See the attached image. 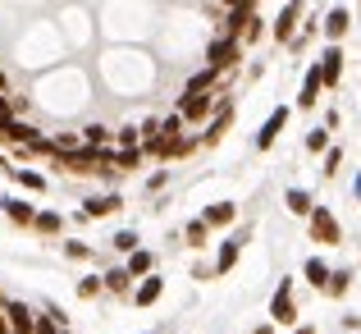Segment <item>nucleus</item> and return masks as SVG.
Segmentation results:
<instances>
[{
	"label": "nucleus",
	"mask_w": 361,
	"mask_h": 334,
	"mask_svg": "<svg viewBox=\"0 0 361 334\" xmlns=\"http://www.w3.org/2000/svg\"><path fill=\"white\" fill-rule=\"evenodd\" d=\"M307 234H311V243H320V247L343 243V225H338V215L329 211V206H316V211L307 215Z\"/></svg>",
	"instance_id": "nucleus-1"
},
{
	"label": "nucleus",
	"mask_w": 361,
	"mask_h": 334,
	"mask_svg": "<svg viewBox=\"0 0 361 334\" xmlns=\"http://www.w3.org/2000/svg\"><path fill=\"white\" fill-rule=\"evenodd\" d=\"M215 110L220 106H215L211 92H183V97H178V114H183L188 124H211Z\"/></svg>",
	"instance_id": "nucleus-2"
},
{
	"label": "nucleus",
	"mask_w": 361,
	"mask_h": 334,
	"mask_svg": "<svg viewBox=\"0 0 361 334\" xmlns=\"http://www.w3.org/2000/svg\"><path fill=\"white\" fill-rule=\"evenodd\" d=\"M302 14H307V0H288V5L279 9V18H274V42H283V46H293V37H298V23H302Z\"/></svg>",
	"instance_id": "nucleus-3"
},
{
	"label": "nucleus",
	"mask_w": 361,
	"mask_h": 334,
	"mask_svg": "<svg viewBox=\"0 0 361 334\" xmlns=\"http://www.w3.org/2000/svg\"><path fill=\"white\" fill-rule=\"evenodd\" d=\"M243 60V42H233V37H215L211 46H206V64H211V69H233V64Z\"/></svg>",
	"instance_id": "nucleus-4"
},
{
	"label": "nucleus",
	"mask_w": 361,
	"mask_h": 334,
	"mask_svg": "<svg viewBox=\"0 0 361 334\" xmlns=\"http://www.w3.org/2000/svg\"><path fill=\"white\" fill-rule=\"evenodd\" d=\"M270 321L274 326H298V302H293V280H279L270 298Z\"/></svg>",
	"instance_id": "nucleus-5"
},
{
	"label": "nucleus",
	"mask_w": 361,
	"mask_h": 334,
	"mask_svg": "<svg viewBox=\"0 0 361 334\" xmlns=\"http://www.w3.org/2000/svg\"><path fill=\"white\" fill-rule=\"evenodd\" d=\"M247 234H252V229H233V234L229 238H224V243H220V256H215V275H229L233 270V266H238V256H243V243H247Z\"/></svg>",
	"instance_id": "nucleus-6"
},
{
	"label": "nucleus",
	"mask_w": 361,
	"mask_h": 334,
	"mask_svg": "<svg viewBox=\"0 0 361 334\" xmlns=\"http://www.w3.org/2000/svg\"><path fill=\"white\" fill-rule=\"evenodd\" d=\"M288 114H293L288 106H274V110H270V119H265L261 133H256V151H270L274 142H279V133L288 129Z\"/></svg>",
	"instance_id": "nucleus-7"
},
{
	"label": "nucleus",
	"mask_w": 361,
	"mask_h": 334,
	"mask_svg": "<svg viewBox=\"0 0 361 334\" xmlns=\"http://www.w3.org/2000/svg\"><path fill=\"white\" fill-rule=\"evenodd\" d=\"M316 64H320V73H325V88H338V83H343V46L338 42H329Z\"/></svg>",
	"instance_id": "nucleus-8"
},
{
	"label": "nucleus",
	"mask_w": 361,
	"mask_h": 334,
	"mask_svg": "<svg viewBox=\"0 0 361 334\" xmlns=\"http://www.w3.org/2000/svg\"><path fill=\"white\" fill-rule=\"evenodd\" d=\"M160 293H165V275L151 270L147 280H137V289H133V307H156Z\"/></svg>",
	"instance_id": "nucleus-9"
},
{
	"label": "nucleus",
	"mask_w": 361,
	"mask_h": 334,
	"mask_svg": "<svg viewBox=\"0 0 361 334\" xmlns=\"http://www.w3.org/2000/svg\"><path fill=\"white\" fill-rule=\"evenodd\" d=\"M320 92H325V73H320V64H311V69H307V78H302V92H298V106H302V110H316Z\"/></svg>",
	"instance_id": "nucleus-10"
},
{
	"label": "nucleus",
	"mask_w": 361,
	"mask_h": 334,
	"mask_svg": "<svg viewBox=\"0 0 361 334\" xmlns=\"http://www.w3.org/2000/svg\"><path fill=\"white\" fill-rule=\"evenodd\" d=\"M115 211H123V197L119 193L87 197V202H82V215H87V220H106V215H115Z\"/></svg>",
	"instance_id": "nucleus-11"
},
{
	"label": "nucleus",
	"mask_w": 361,
	"mask_h": 334,
	"mask_svg": "<svg viewBox=\"0 0 361 334\" xmlns=\"http://www.w3.org/2000/svg\"><path fill=\"white\" fill-rule=\"evenodd\" d=\"M229 124H233V106L229 101H220V110L211 114V124H206V147H215V142H224V133H229Z\"/></svg>",
	"instance_id": "nucleus-12"
},
{
	"label": "nucleus",
	"mask_w": 361,
	"mask_h": 334,
	"mask_svg": "<svg viewBox=\"0 0 361 334\" xmlns=\"http://www.w3.org/2000/svg\"><path fill=\"white\" fill-rule=\"evenodd\" d=\"M320 28H325V37H329V42H343V37H348V28H353V14H348L343 5H334V9L325 14V23H320Z\"/></svg>",
	"instance_id": "nucleus-13"
},
{
	"label": "nucleus",
	"mask_w": 361,
	"mask_h": 334,
	"mask_svg": "<svg viewBox=\"0 0 361 334\" xmlns=\"http://www.w3.org/2000/svg\"><path fill=\"white\" fill-rule=\"evenodd\" d=\"M0 206H5V215H9L14 225H23V229H32V225H37V206H32V202H23V197H5Z\"/></svg>",
	"instance_id": "nucleus-14"
},
{
	"label": "nucleus",
	"mask_w": 361,
	"mask_h": 334,
	"mask_svg": "<svg viewBox=\"0 0 361 334\" xmlns=\"http://www.w3.org/2000/svg\"><path fill=\"white\" fill-rule=\"evenodd\" d=\"M202 220L211 225V229H229L233 220H238V206H233V202H211L202 211Z\"/></svg>",
	"instance_id": "nucleus-15"
},
{
	"label": "nucleus",
	"mask_w": 361,
	"mask_h": 334,
	"mask_svg": "<svg viewBox=\"0 0 361 334\" xmlns=\"http://www.w3.org/2000/svg\"><path fill=\"white\" fill-rule=\"evenodd\" d=\"M283 206H288V215H302V220H307V215L316 211V197H311L307 188H288V193H283Z\"/></svg>",
	"instance_id": "nucleus-16"
},
{
	"label": "nucleus",
	"mask_w": 361,
	"mask_h": 334,
	"mask_svg": "<svg viewBox=\"0 0 361 334\" xmlns=\"http://www.w3.org/2000/svg\"><path fill=\"white\" fill-rule=\"evenodd\" d=\"M252 18H256L252 9H229V14H224V32H220V37H233V42H243Z\"/></svg>",
	"instance_id": "nucleus-17"
},
{
	"label": "nucleus",
	"mask_w": 361,
	"mask_h": 334,
	"mask_svg": "<svg viewBox=\"0 0 361 334\" xmlns=\"http://www.w3.org/2000/svg\"><path fill=\"white\" fill-rule=\"evenodd\" d=\"M123 266H128V275H133V280H147V275L156 270V256H151L147 247H137L133 256H123Z\"/></svg>",
	"instance_id": "nucleus-18"
},
{
	"label": "nucleus",
	"mask_w": 361,
	"mask_h": 334,
	"mask_svg": "<svg viewBox=\"0 0 361 334\" xmlns=\"http://www.w3.org/2000/svg\"><path fill=\"white\" fill-rule=\"evenodd\" d=\"M329 275H334V270H329V266H325V261H320V256H311V261H307V266H302V280H307V284H311V289H320V293H325V284H329Z\"/></svg>",
	"instance_id": "nucleus-19"
},
{
	"label": "nucleus",
	"mask_w": 361,
	"mask_h": 334,
	"mask_svg": "<svg viewBox=\"0 0 361 334\" xmlns=\"http://www.w3.org/2000/svg\"><path fill=\"white\" fill-rule=\"evenodd\" d=\"M106 289H110V293H128V298H133V275H128V266L106 270Z\"/></svg>",
	"instance_id": "nucleus-20"
},
{
	"label": "nucleus",
	"mask_w": 361,
	"mask_h": 334,
	"mask_svg": "<svg viewBox=\"0 0 361 334\" xmlns=\"http://www.w3.org/2000/svg\"><path fill=\"white\" fill-rule=\"evenodd\" d=\"M37 234H46V238H55V234H60V229H64V215L60 211H37Z\"/></svg>",
	"instance_id": "nucleus-21"
},
{
	"label": "nucleus",
	"mask_w": 361,
	"mask_h": 334,
	"mask_svg": "<svg viewBox=\"0 0 361 334\" xmlns=\"http://www.w3.org/2000/svg\"><path fill=\"white\" fill-rule=\"evenodd\" d=\"M142 160H147V151H142V147H119L115 151V169H128V174L142 165Z\"/></svg>",
	"instance_id": "nucleus-22"
},
{
	"label": "nucleus",
	"mask_w": 361,
	"mask_h": 334,
	"mask_svg": "<svg viewBox=\"0 0 361 334\" xmlns=\"http://www.w3.org/2000/svg\"><path fill=\"white\" fill-rule=\"evenodd\" d=\"M9 179H14V184L23 188V193H46V179L37 174V169H14Z\"/></svg>",
	"instance_id": "nucleus-23"
},
{
	"label": "nucleus",
	"mask_w": 361,
	"mask_h": 334,
	"mask_svg": "<svg viewBox=\"0 0 361 334\" xmlns=\"http://www.w3.org/2000/svg\"><path fill=\"white\" fill-rule=\"evenodd\" d=\"M302 147H307L311 156H325V151H329V129H325V124H320V129H311L307 138H302Z\"/></svg>",
	"instance_id": "nucleus-24"
},
{
	"label": "nucleus",
	"mask_w": 361,
	"mask_h": 334,
	"mask_svg": "<svg viewBox=\"0 0 361 334\" xmlns=\"http://www.w3.org/2000/svg\"><path fill=\"white\" fill-rule=\"evenodd\" d=\"M215 83H220V69H211V64H206L202 73H192V78H188V88H183V92H211Z\"/></svg>",
	"instance_id": "nucleus-25"
},
{
	"label": "nucleus",
	"mask_w": 361,
	"mask_h": 334,
	"mask_svg": "<svg viewBox=\"0 0 361 334\" xmlns=\"http://www.w3.org/2000/svg\"><path fill=\"white\" fill-rule=\"evenodd\" d=\"M137 243H142V238H137V229H119V234L110 238V247H115L119 256H133V252H137Z\"/></svg>",
	"instance_id": "nucleus-26"
},
{
	"label": "nucleus",
	"mask_w": 361,
	"mask_h": 334,
	"mask_svg": "<svg viewBox=\"0 0 361 334\" xmlns=\"http://www.w3.org/2000/svg\"><path fill=\"white\" fill-rule=\"evenodd\" d=\"M183 238H188V247H206V238H211V225H206L202 215H197V220H188Z\"/></svg>",
	"instance_id": "nucleus-27"
},
{
	"label": "nucleus",
	"mask_w": 361,
	"mask_h": 334,
	"mask_svg": "<svg viewBox=\"0 0 361 334\" xmlns=\"http://www.w3.org/2000/svg\"><path fill=\"white\" fill-rule=\"evenodd\" d=\"M78 138L87 142V147H110V138H115V133H110L106 124H87V129H82Z\"/></svg>",
	"instance_id": "nucleus-28"
},
{
	"label": "nucleus",
	"mask_w": 361,
	"mask_h": 334,
	"mask_svg": "<svg viewBox=\"0 0 361 334\" xmlns=\"http://www.w3.org/2000/svg\"><path fill=\"white\" fill-rule=\"evenodd\" d=\"M348 289H353V270H334V275H329V284H325L329 298H343Z\"/></svg>",
	"instance_id": "nucleus-29"
},
{
	"label": "nucleus",
	"mask_w": 361,
	"mask_h": 334,
	"mask_svg": "<svg viewBox=\"0 0 361 334\" xmlns=\"http://www.w3.org/2000/svg\"><path fill=\"white\" fill-rule=\"evenodd\" d=\"M192 151V138H165V156L160 160H178V156H188Z\"/></svg>",
	"instance_id": "nucleus-30"
},
{
	"label": "nucleus",
	"mask_w": 361,
	"mask_h": 334,
	"mask_svg": "<svg viewBox=\"0 0 361 334\" xmlns=\"http://www.w3.org/2000/svg\"><path fill=\"white\" fill-rule=\"evenodd\" d=\"M101 289H106V275H87V280H78V298H82V302L97 298Z\"/></svg>",
	"instance_id": "nucleus-31"
},
{
	"label": "nucleus",
	"mask_w": 361,
	"mask_h": 334,
	"mask_svg": "<svg viewBox=\"0 0 361 334\" xmlns=\"http://www.w3.org/2000/svg\"><path fill=\"white\" fill-rule=\"evenodd\" d=\"M119 147H142V124H123V129L115 133Z\"/></svg>",
	"instance_id": "nucleus-32"
},
{
	"label": "nucleus",
	"mask_w": 361,
	"mask_h": 334,
	"mask_svg": "<svg viewBox=\"0 0 361 334\" xmlns=\"http://www.w3.org/2000/svg\"><path fill=\"white\" fill-rule=\"evenodd\" d=\"M183 124H188V119L174 110V114H165V119H160V133H165V138H183Z\"/></svg>",
	"instance_id": "nucleus-33"
},
{
	"label": "nucleus",
	"mask_w": 361,
	"mask_h": 334,
	"mask_svg": "<svg viewBox=\"0 0 361 334\" xmlns=\"http://www.w3.org/2000/svg\"><path fill=\"white\" fill-rule=\"evenodd\" d=\"M338 169H343V147H329V151H325V169H320V174L334 179Z\"/></svg>",
	"instance_id": "nucleus-34"
},
{
	"label": "nucleus",
	"mask_w": 361,
	"mask_h": 334,
	"mask_svg": "<svg viewBox=\"0 0 361 334\" xmlns=\"http://www.w3.org/2000/svg\"><path fill=\"white\" fill-rule=\"evenodd\" d=\"M64 256H69V261H87V256H92V247L82 243V238H69V243H64Z\"/></svg>",
	"instance_id": "nucleus-35"
},
{
	"label": "nucleus",
	"mask_w": 361,
	"mask_h": 334,
	"mask_svg": "<svg viewBox=\"0 0 361 334\" xmlns=\"http://www.w3.org/2000/svg\"><path fill=\"white\" fill-rule=\"evenodd\" d=\"M261 37H265V23H261V18H252V23H247V37H243V42H261Z\"/></svg>",
	"instance_id": "nucleus-36"
},
{
	"label": "nucleus",
	"mask_w": 361,
	"mask_h": 334,
	"mask_svg": "<svg viewBox=\"0 0 361 334\" xmlns=\"http://www.w3.org/2000/svg\"><path fill=\"white\" fill-rule=\"evenodd\" d=\"M5 119H14V106H9V101L0 97V124H5Z\"/></svg>",
	"instance_id": "nucleus-37"
},
{
	"label": "nucleus",
	"mask_w": 361,
	"mask_h": 334,
	"mask_svg": "<svg viewBox=\"0 0 361 334\" xmlns=\"http://www.w3.org/2000/svg\"><path fill=\"white\" fill-rule=\"evenodd\" d=\"M256 0H224V9H252Z\"/></svg>",
	"instance_id": "nucleus-38"
},
{
	"label": "nucleus",
	"mask_w": 361,
	"mask_h": 334,
	"mask_svg": "<svg viewBox=\"0 0 361 334\" xmlns=\"http://www.w3.org/2000/svg\"><path fill=\"white\" fill-rule=\"evenodd\" d=\"M252 334H274V321H270V326H256Z\"/></svg>",
	"instance_id": "nucleus-39"
},
{
	"label": "nucleus",
	"mask_w": 361,
	"mask_h": 334,
	"mask_svg": "<svg viewBox=\"0 0 361 334\" xmlns=\"http://www.w3.org/2000/svg\"><path fill=\"white\" fill-rule=\"evenodd\" d=\"M293 334H316V330H311V326H298V330H293Z\"/></svg>",
	"instance_id": "nucleus-40"
},
{
	"label": "nucleus",
	"mask_w": 361,
	"mask_h": 334,
	"mask_svg": "<svg viewBox=\"0 0 361 334\" xmlns=\"http://www.w3.org/2000/svg\"><path fill=\"white\" fill-rule=\"evenodd\" d=\"M0 92H5V73H0Z\"/></svg>",
	"instance_id": "nucleus-41"
},
{
	"label": "nucleus",
	"mask_w": 361,
	"mask_h": 334,
	"mask_svg": "<svg viewBox=\"0 0 361 334\" xmlns=\"http://www.w3.org/2000/svg\"><path fill=\"white\" fill-rule=\"evenodd\" d=\"M60 334H69V330H60Z\"/></svg>",
	"instance_id": "nucleus-42"
}]
</instances>
